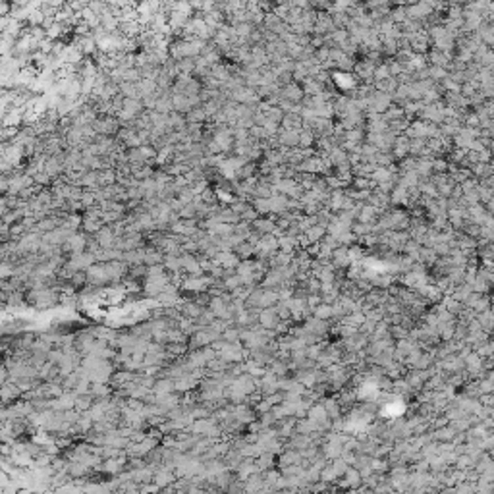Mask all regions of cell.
Returning a JSON list of instances; mask_svg holds the SVG:
<instances>
[{
	"mask_svg": "<svg viewBox=\"0 0 494 494\" xmlns=\"http://www.w3.org/2000/svg\"><path fill=\"white\" fill-rule=\"evenodd\" d=\"M0 406H4V404H2V402H0Z\"/></svg>",
	"mask_w": 494,
	"mask_h": 494,
	"instance_id": "8",
	"label": "cell"
},
{
	"mask_svg": "<svg viewBox=\"0 0 494 494\" xmlns=\"http://www.w3.org/2000/svg\"><path fill=\"white\" fill-rule=\"evenodd\" d=\"M2 359H4V352L0 350V363H2Z\"/></svg>",
	"mask_w": 494,
	"mask_h": 494,
	"instance_id": "7",
	"label": "cell"
},
{
	"mask_svg": "<svg viewBox=\"0 0 494 494\" xmlns=\"http://www.w3.org/2000/svg\"><path fill=\"white\" fill-rule=\"evenodd\" d=\"M21 390L16 382H10V380H6L2 386H0V402L4 404V406H8V404H14V402H18L19 398H21Z\"/></svg>",
	"mask_w": 494,
	"mask_h": 494,
	"instance_id": "2",
	"label": "cell"
},
{
	"mask_svg": "<svg viewBox=\"0 0 494 494\" xmlns=\"http://www.w3.org/2000/svg\"><path fill=\"white\" fill-rule=\"evenodd\" d=\"M8 211H10V207H8V203H6V197L2 195V197H0V216Z\"/></svg>",
	"mask_w": 494,
	"mask_h": 494,
	"instance_id": "5",
	"label": "cell"
},
{
	"mask_svg": "<svg viewBox=\"0 0 494 494\" xmlns=\"http://www.w3.org/2000/svg\"><path fill=\"white\" fill-rule=\"evenodd\" d=\"M220 2H226V0H220Z\"/></svg>",
	"mask_w": 494,
	"mask_h": 494,
	"instance_id": "9",
	"label": "cell"
},
{
	"mask_svg": "<svg viewBox=\"0 0 494 494\" xmlns=\"http://www.w3.org/2000/svg\"><path fill=\"white\" fill-rule=\"evenodd\" d=\"M6 309H8V307H6V303H0V315H2Z\"/></svg>",
	"mask_w": 494,
	"mask_h": 494,
	"instance_id": "6",
	"label": "cell"
},
{
	"mask_svg": "<svg viewBox=\"0 0 494 494\" xmlns=\"http://www.w3.org/2000/svg\"><path fill=\"white\" fill-rule=\"evenodd\" d=\"M6 380H8V367H6L4 363H0V386H2Z\"/></svg>",
	"mask_w": 494,
	"mask_h": 494,
	"instance_id": "4",
	"label": "cell"
},
{
	"mask_svg": "<svg viewBox=\"0 0 494 494\" xmlns=\"http://www.w3.org/2000/svg\"><path fill=\"white\" fill-rule=\"evenodd\" d=\"M290 101H300L301 99V91L300 87H296V85H290V87H286V93H284Z\"/></svg>",
	"mask_w": 494,
	"mask_h": 494,
	"instance_id": "3",
	"label": "cell"
},
{
	"mask_svg": "<svg viewBox=\"0 0 494 494\" xmlns=\"http://www.w3.org/2000/svg\"><path fill=\"white\" fill-rule=\"evenodd\" d=\"M60 301L58 294L54 288H35V290H25V305L39 309V311H47L53 309L54 305Z\"/></svg>",
	"mask_w": 494,
	"mask_h": 494,
	"instance_id": "1",
	"label": "cell"
}]
</instances>
